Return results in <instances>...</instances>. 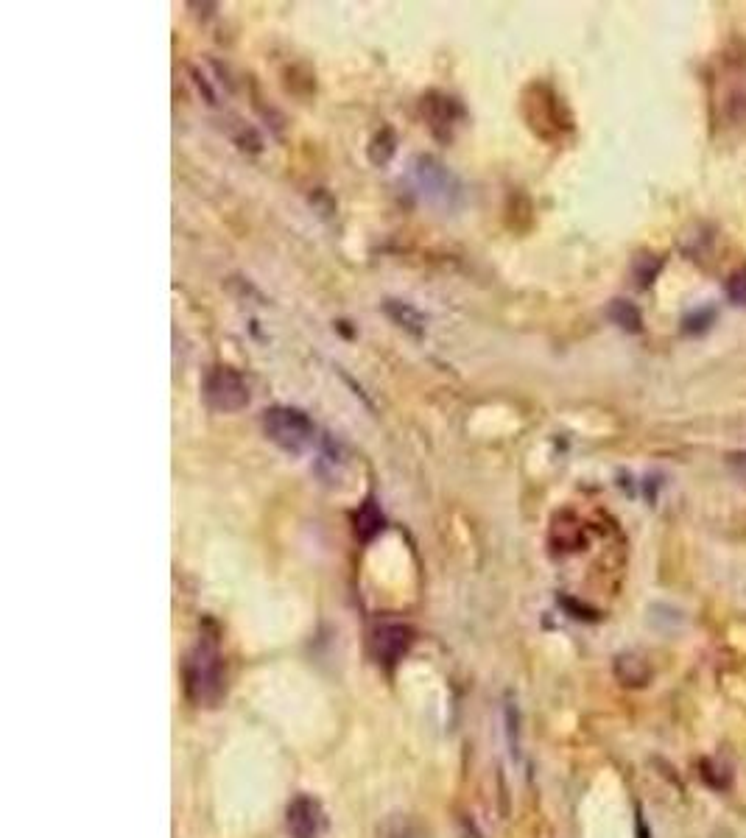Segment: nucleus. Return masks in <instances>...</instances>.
Listing matches in <instances>:
<instances>
[{
  "label": "nucleus",
  "instance_id": "5",
  "mask_svg": "<svg viewBox=\"0 0 746 838\" xmlns=\"http://www.w3.org/2000/svg\"><path fill=\"white\" fill-rule=\"evenodd\" d=\"M414 643V632L403 626V623H383L378 626V632L372 637V646H375V657L378 663L383 665H394Z\"/></svg>",
  "mask_w": 746,
  "mask_h": 838
},
{
  "label": "nucleus",
  "instance_id": "3",
  "mask_svg": "<svg viewBox=\"0 0 746 838\" xmlns=\"http://www.w3.org/2000/svg\"><path fill=\"white\" fill-rule=\"evenodd\" d=\"M204 400L207 406L216 411H241L249 403V386L246 380L230 369V366H216L213 372H207L204 378Z\"/></svg>",
  "mask_w": 746,
  "mask_h": 838
},
{
  "label": "nucleus",
  "instance_id": "4",
  "mask_svg": "<svg viewBox=\"0 0 746 838\" xmlns=\"http://www.w3.org/2000/svg\"><path fill=\"white\" fill-rule=\"evenodd\" d=\"M285 825H288V833L291 838H322L325 836V811L319 805V799L308 797V794H299L288 802V811H285Z\"/></svg>",
  "mask_w": 746,
  "mask_h": 838
},
{
  "label": "nucleus",
  "instance_id": "8",
  "mask_svg": "<svg viewBox=\"0 0 746 838\" xmlns=\"http://www.w3.org/2000/svg\"><path fill=\"white\" fill-rule=\"evenodd\" d=\"M610 316L618 322L621 327H629V330H638L640 327V313L629 305V302H624V299H618L615 305H612Z\"/></svg>",
  "mask_w": 746,
  "mask_h": 838
},
{
  "label": "nucleus",
  "instance_id": "7",
  "mask_svg": "<svg viewBox=\"0 0 746 838\" xmlns=\"http://www.w3.org/2000/svg\"><path fill=\"white\" fill-rule=\"evenodd\" d=\"M380 528H383V517H380L378 509H375V503L369 501L361 512L355 514V531H358L364 540H369L372 534H378Z\"/></svg>",
  "mask_w": 746,
  "mask_h": 838
},
{
  "label": "nucleus",
  "instance_id": "2",
  "mask_svg": "<svg viewBox=\"0 0 746 838\" xmlns=\"http://www.w3.org/2000/svg\"><path fill=\"white\" fill-rule=\"evenodd\" d=\"M263 431L274 445L283 447L288 453H302L316 436V428H313L311 417L305 411L285 406L269 408L263 414Z\"/></svg>",
  "mask_w": 746,
  "mask_h": 838
},
{
  "label": "nucleus",
  "instance_id": "6",
  "mask_svg": "<svg viewBox=\"0 0 746 838\" xmlns=\"http://www.w3.org/2000/svg\"><path fill=\"white\" fill-rule=\"evenodd\" d=\"M615 676L624 682L626 688H643V685H649V679H652V668H649L646 660H640L635 654H624V657H618V663H615Z\"/></svg>",
  "mask_w": 746,
  "mask_h": 838
},
{
  "label": "nucleus",
  "instance_id": "9",
  "mask_svg": "<svg viewBox=\"0 0 746 838\" xmlns=\"http://www.w3.org/2000/svg\"><path fill=\"white\" fill-rule=\"evenodd\" d=\"M727 294H730V299L738 302V305H746V271H738V274L730 277V283H727Z\"/></svg>",
  "mask_w": 746,
  "mask_h": 838
},
{
  "label": "nucleus",
  "instance_id": "1",
  "mask_svg": "<svg viewBox=\"0 0 746 838\" xmlns=\"http://www.w3.org/2000/svg\"><path fill=\"white\" fill-rule=\"evenodd\" d=\"M185 690L196 704H216L224 696V665L216 643H199L185 660Z\"/></svg>",
  "mask_w": 746,
  "mask_h": 838
}]
</instances>
